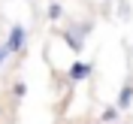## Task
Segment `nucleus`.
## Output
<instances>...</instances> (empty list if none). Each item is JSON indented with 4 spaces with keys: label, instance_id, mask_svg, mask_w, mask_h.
<instances>
[{
    "label": "nucleus",
    "instance_id": "obj_1",
    "mask_svg": "<svg viewBox=\"0 0 133 124\" xmlns=\"http://www.w3.org/2000/svg\"><path fill=\"white\" fill-rule=\"evenodd\" d=\"M94 24L91 21H76V24H66L64 27V42L70 45V51H82L85 49V40L91 36Z\"/></svg>",
    "mask_w": 133,
    "mask_h": 124
},
{
    "label": "nucleus",
    "instance_id": "obj_2",
    "mask_svg": "<svg viewBox=\"0 0 133 124\" xmlns=\"http://www.w3.org/2000/svg\"><path fill=\"white\" fill-rule=\"evenodd\" d=\"M24 45H27V27H24V24H12L9 33H6V49H9V55H21Z\"/></svg>",
    "mask_w": 133,
    "mask_h": 124
},
{
    "label": "nucleus",
    "instance_id": "obj_3",
    "mask_svg": "<svg viewBox=\"0 0 133 124\" xmlns=\"http://www.w3.org/2000/svg\"><path fill=\"white\" fill-rule=\"evenodd\" d=\"M94 73V64H88V61H73V64L66 67V79H70V82H85V79H88V76Z\"/></svg>",
    "mask_w": 133,
    "mask_h": 124
},
{
    "label": "nucleus",
    "instance_id": "obj_4",
    "mask_svg": "<svg viewBox=\"0 0 133 124\" xmlns=\"http://www.w3.org/2000/svg\"><path fill=\"white\" fill-rule=\"evenodd\" d=\"M115 106L121 109V112L133 106V79H127V82L121 85V91H118V100H115Z\"/></svg>",
    "mask_w": 133,
    "mask_h": 124
},
{
    "label": "nucleus",
    "instance_id": "obj_5",
    "mask_svg": "<svg viewBox=\"0 0 133 124\" xmlns=\"http://www.w3.org/2000/svg\"><path fill=\"white\" fill-rule=\"evenodd\" d=\"M118 118H121V109H118V106H106L103 115H100V121H103V124H115Z\"/></svg>",
    "mask_w": 133,
    "mask_h": 124
},
{
    "label": "nucleus",
    "instance_id": "obj_6",
    "mask_svg": "<svg viewBox=\"0 0 133 124\" xmlns=\"http://www.w3.org/2000/svg\"><path fill=\"white\" fill-rule=\"evenodd\" d=\"M45 15H49V21H58V18L64 15V6H61V3H49V9H45Z\"/></svg>",
    "mask_w": 133,
    "mask_h": 124
},
{
    "label": "nucleus",
    "instance_id": "obj_7",
    "mask_svg": "<svg viewBox=\"0 0 133 124\" xmlns=\"http://www.w3.org/2000/svg\"><path fill=\"white\" fill-rule=\"evenodd\" d=\"M24 94H27V85L24 82H15V85H12V97H15V100H21Z\"/></svg>",
    "mask_w": 133,
    "mask_h": 124
},
{
    "label": "nucleus",
    "instance_id": "obj_8",
    "mask_svg": "<svg viewBox=\"0 0 133 124\" xmlns=\"http://www.w3.org/2000/svg\"><path fill=\"white\" fill-rule=\"evenodd\" d=\"M9 58V49H6V42H0V64Z\"/></svg>",
    "mask_w": 133,
    "mask_h": 124
}]
</instances>
